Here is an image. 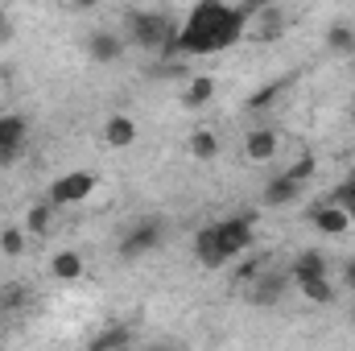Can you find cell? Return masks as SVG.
Instances as JSON below:
<instances>
[{"mask_svg": "<svg viewBox=\"0 0 355 351\" xmlns=\"http://www.w3.org/2000/svg\"><path fill=\"white\" fill-rule=\"evenodd\" d=\"M244 33V17L227 0H198L194 12L186 17L182 33H174V54H219L236 46Z\"/></svg>", "mask_w": 355, "mask_h": 351, "instance_id": "obj_1", "label": "cell"}, {"mask_svg": "<svg viewBox=\"0 0 355 351\" xmlns=\"http://www.w3.org/2000/svg\"><path fill=\"white\" fill-rule=\"evenodd\" d=\"M174 21L166 17V12H128V21H124V37H128V46H137V50H170L174 46Z\"/></svg>", "mask_w": 355, "mask_h": 351, "instance_id": "obj_2", "label": "cell"}, {"mask_svg": "<svg viewBox=\"0 0 355 351\" xmlns=\"http://www.w3.org/2000/svg\"><path fill=\"white\" fill-rule=\"evenodd\" d=\"M162 240H166V223H162L157 215H149V219H137V223L128 228V236L120 240L116 252H120V261H141V257L157 252Z\"/></svg>", "mask_w": 355, "mask_h": 351, "instance_id": "obj_3", "label": "cell"}, {"mask_svg": "<svg viewBox=\"0 0 355 351\" xmlns=\"http://www.w3.org/2000/svg\"><path fill=\"white\" fill-rule=\"evenodd\" d=\"M215 244H219L223 261L240 257V252L252 244V215H232V219H219V223H215Z\"/></svg>", "mask_w": 355, "mask_h": 351, "instance_id": "obj_4", "label": "cell"}, {"mask_svg": "<svg viewBox=\"0 0 355 351\" xmlns=\"http://www.w3.org/2000/svg\"><path fill=\"white\" fill-rule=\"evenodd\" d=\"M25 141H29V120H25V116H17V112L0 116V170H8V166H17V162H21Z\"/></svg>", "mask_w": 355, "mask_h": 351, "instance_id": "obj_5", "label": "cell"}, {"mask_svg": "<svg viewBox=\"0 0 355 351\" xmlns=\"http://www.w3.org/2000/svg\"><path fill=\"white\" fill-rule=\"evenodd\" d=\"M95 182H99V178L91 174V170H71V174L54 178V182H50V203H54V207L83 203L91 190H95Z\"/></svg>", "mask_w": 355, "mask_h": 351, "instance_id": "obj_6", "label": "cell"}, {"mask_svg": "<svg viewBox=\"0 0 355 351\" xmlns=\"http://www.w3.org/2000/svg\"><path fill=\"white\" fill-rule=\"evenodd\" d=\"M124 50H128V37H124V33L95 29V33L87 37V58H91V62H99V67L120 62V58H124Z\"/></svg>", "mask_w": 355, "mask_h": 351, "instance_id": "obj_7", "label": "cell"}, {"mask_svg": "<svg viewBox=\"0 0 355 351\" xmlns=\"http://www.w3.org/2000/svg\"><path fill=\"white\" fill-rule=\"evenodd\" d=\"M277 149H281V137H277V128H252L248 137H244V157L252 162V166H265L277 157Z\"/></svg>", "mask_w": 355, "mask_h": 351, "instance_id": "obj_8", "label": "cell"}, {"mask_svg": "<svg viewBox=\"0 0 355 351\" xmlns=\"http://www.w3.org/2000/svg\"><path fill=\"white\" fill-rule=\"evenodd\" d=\"M310 223H314L322 236H343V232L352 228V215L331 198V203H322V207H314V211H310Z\"/></svg>", "mask_w": 355, "mask_h": 351, "instance_id": "obj_9", "label": "cell"}, {"mask_svg": "<svg viewBox=\"0 0 355 351\" xmlns=\"http://www.w3.org/2000/svg\"><path fill=\"white\" fill-rule=\"evenodd\" d=\"M302 186H306V182H297L293 174H281V178H272V182L265 186L261 203H265V207H289V203L302 194Z\"/></svg>", "mask_w": 355, "mask_h": 351, "instance_id": "obj_10", "label": "cell"}, {"mask_svg": "<svg viewBox=\"0 0 355 351\" xmlns=\"http://www.w3.org/2000/svg\"><path fill=\"white\" fill-rule=\"evenodd\" d=\"M289 281H293V273L289 268H277V273H265L261 281H257V289H252V302L257 306H272L285 289H289Z\"/></svg>", "mask_w": 355, "mask_h": 351, "instance_id": "obj_11", "label": "cell"}, {"mask_svg": "<svg viewBox=\"0 0 355 351\" xmlns=\"http://www.w3.org/2000/svg\"><path fill=\"white\" fill-rule=\"evenodd\" d=\"M103 141L112 145V149H128V145H137V120L132 116H107V124H103Z\"/></svg>", "mask_w": 355, "mask_h": 351, "instance_id": "obj_12", "label": "cell"}, {"mask_svg": "<svg viewBox=\"0 0 355 351\" xmlns=\"http://www.w3.org/2000/svg\"><path fill=\"white\" fill-rule=\"evenodd\" d=\"M194 261L202 264V268H223V252H219V244H215V223H207V228H198V236H194Z\"/></svg>", "mask_w": 355, "mask_h": 351, "instance_id": "obj_13", "label": "cell"}, {"mask_svg": "<svg viewBox=\"0 0 355 351\" xmlns=\"http://www.w3.org/2000/svg\"><path fill=\"white\" fill-rule=\"evenodd\" d=\"M289 273H293V285H297V281H310V277H327V257H322L318 248H306V252L293 257Z\"/></svg>", "mask_w": 355, "mask_h": 351, "instance_id": "obj_14", "label": "cell"}, {"mask_svg": "<svg viewBox=\"0 0 355 351\" xmlns=\"http://www.w3.org/2000/svg\"><path fill=\"white\" fill-rule=\"evenodd\" d=\"M186 149H190L194 162H215V157H219V137H215L211 128H194L190 141H186Z\"/></svg>", "mask_w": 355, "mask_h": 351, "instance_id": "obj_15", "label": "cell"}, {"mask_svg": "<svg viewBox=\"0 0 355 351\" xmlns=\"http://www.w3.org/2000/svg\"><path fill=\"white\" fill-rule=\"evenodd\" d=\"M327 54H339V58H352L355 54V29L347 21H335L327 29Z\"/></svg>", "mask_w": 355, "mask_h": 351, "instance_id": "obj_16", "label": "cell"}, {"mask_svg": "<svg viewBox=\"0 0 355 351\" xmlns=\"http://www.w3.org/2000/svg\"><path fill=\"white\" fill-rule=\"evenodd\" d=\"M215 99V79L211 75H194L190 83H186V91H182V103L186 108H207Z\"/></svg>", "mask_w": 355, "mask_h": 351, "instance_id": "obj_17", "label": "cell"}, {"mask_svg": "<svg viewBox=\"0 0 355 351\" xmlns=\"http://www.w3.org/2000/svg\"><path fill=\"white\" fill-rule=\"evenodd\" d=\"M83 257L75 252V248H67V252H54V261H50V273L58 277V281H79L83 277Z\"/></svg>", "mask_w": 355, "mask_h": 351, "instance_id": "obj_18", "label": "cell"}, {"mask_svg": "<svg viewBox=\"0 0 355 351\" xmlns=\"http://www.w3.org/2000/svg\"><path fill=\"white\" fill-rule=\"evenodd\" d=\"M297 289H302V298H306V302H318V306H331V302L339 298V289L331 285V277H310V281H297Z\"/></svg>", "mask_w": 355, "mask_h": 351, "instance_id": "obj_19", "label": "cell"}, {"mask_svg": "<svg viewBox=\"0 0 355 351\" xmlns=\"http://www.w3.org/2000/svg\"><path fill=\"white\" fill-rule=\"evenodd\" d=\"M252 21H257V37H265V42H268V37H277V33L285 29V12H281V4H277V0L265 4Z\"/></svg>", "mask_w": 355, "mask_h": 351, "instance_id": "obj_20", "label": "cell"}, {"mask_svg": "<svg viewBox=\"0 0 355 351\" xmlns=\"http://www.w3.org/2000/svg\"><path fill=\"white\" fill-rule=\"evenodd\" d=\"M137 343V331L132 327H107L91 339V351H107V348H132Z\"/></svg>", "mask_w": 355, "mask_h": 351, "instance_id": "obj_21", "label": "cell"}, {"mask_svg": "<svg viewBox=\"0 0 355 351\" xmlns=\"http://www.w3.org/2000/svg\"><path fill=\"white\" fill-rule=\"evenodd\" d=\"M50 219H54V203H33L25 211V232L29 236H46L50 232Z\"/></svg>", "mask_w": 355, "mask_h": 351, "instance_id": "obj_22", "label": "cell"}, {"mask_svg": "<svg viewBox=\"0 0 355 351\" xmlns=\"http://www.w3.org/2000/svg\"><path fill=\"white\" fill-rule=\"evenodd\" d=\"M0 252L4 257H21L25 252V228H4L0 232Z\"/></svg>", "mask_w": 355, "mask_h": 351, "instance_id": "obj_23", "label": "cell"}, {"mask_svg": "<svg viewBox=\"0 0 355 351\" xmlns=\"http://www.w3.org/2000/svg\"><path fill=\"white\" fill-rule=\"evenodd\" d=\"M331 198H335V203H339V207L352 215V223H355V170H352V178H347V182H343V186L331 194Z\"/></svg>", "mask_w": 355, "mask_h": 351, "instance_id": "obj_24", "label": "cell"}, {"mask_svg": "<svg viewBox=\"0 0 355 351\" xmlns=\"http://www.w3.org/2000/svg\"><path fill=\"white\" fill-rule=\"evenodd\" d=\"M314 166H318V162H314V153H306V157H297L285 174H293L297 182H310V178H314Z\"/></svg>", "mask_w": 355, "mask_h": 351, "instance_id": "obj_25", "label": "cell"}, {"mask_svg": "<svg viewBox=\"0 0 355 351\" xmlns=\"http://www.w3.org/2000/svg\"><path fill=\"white\" fill-rule=\"evenodd\" d=\"M265 4H272V0H244V4H236V8H240V17H244V29L252 25V17H257Z\"/></svg>", "mask_w": 355, "mask_h": 351, "instance_id": "obj_26", "label": "cell"}, {"mask_svg": "<svg viewBox=\"0 0 355 351\" xmlns=\"http://www.w3.org/2000/svg\"><path fill=\"white\" fill-rule=\"evenodd\" d=\"M277 95H281V83H268L261 95H252V108H265L268 99H277Z\"/></svg>", "mask_w": 355, "mask_h": 351, "instance_id": "obj_27", "label": "cell"}, {"mask_svg": "<svg viewBox=\"0 0 355 351\" xmlns=\"http://www.w3.org/2000/svg\"><path fill=\"white\" fill-rule=\"evenodd\" d=\"M12 37V17H8V8L0 4V42H8Z\"/></svg>", "mask_w": 355, "mask_h": 351, "instance_id": "obj_28", "label": "cell"}, {"mask_svg": "<svg viewBox=\"0 0 355 351\" xmlns=\"http://www.w3.org/2000/svg\"><path fill=\"white\" fill-rule=\"evenodd\" d=\"M343 289H355V257L343 261Z\"/></svg>", "mask_w": 355, "mask_h": 351, "instance_id": "obj_29", "label": "cell"}, {"mask_svg": "<svg viewBox=\"0 0 355 351\" xmlns=\"http://www.w3.org/2000/svg\"><path fill=\"white\" fill-rule=\"evenodd\" d=\"M71 4H75V8H95L99 0H71Z\"/></svg>", "mask_w": 355, "mask_h": 351, "instance_id": "obj_30", "label": "cell"}, {"mask_svg": "<svg viewBox=\"0 0 355 351\" xmlns=\"http://www.w3.org/2000/svg\"><path fill=\"white\" fill-rule=\"evenodd\" d=\"M347 318H352V327H355V306H352V314H347Z\"/></svg>", "mask_w": 355, "mask_h": 351, "instance_id": "obj_31", "label": "cell"}, {"mask_svg": "<svg viewBox=\"0 0 355 351\" xmlns=\"http://www.w3.org/2000/svg\"><path fill=\"white\" fill-rule=\"evenodd\" d=\"M352 124H355V108H352Z\"/></svg>", "mask_w": 355, "mask_h": 351, "instance_id": "obj_32", "label": "cell"}, {"mask_svg": "<svg viewBox=\"0 0 355 351\" xmlns=\"http://www.w3.org/2000/svg\"><path fill=\"white\" fill-rule=\"evenodd\" d=\"M352 71H355V54H352Z\"/></svg>", "mask_w": 355, "mask_h": 351, "instance_id": "obj_33", "label": "cell"}, {"mask_svg": "<svg viewBox=\"0 0 355 351\" xmlns=\"http://www.w3.org/2000/svg\"><path fill=\"white\" fill-rule=\"evenodd\" d=\"M0 46H4V42H0Z\"/></svg>", "mask_w": 355, "mask_h": 351, "instance_id": "obj_34", "label": "cell"}]
</instances>
